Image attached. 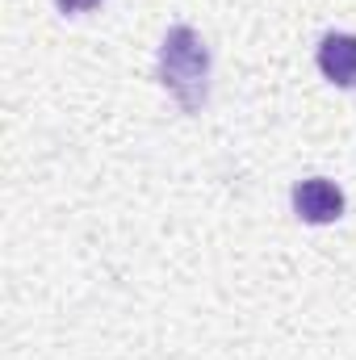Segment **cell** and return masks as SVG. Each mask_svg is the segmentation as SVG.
<instances>
[{"label":"cell","instance_id":"4","mask_svg":"<svg viewBox=\"0 0 356 360\" xmlns=\"http://www.w3.org/2000/svg\"><path fill=\"white\" fill-rule=\"evenodd\" d=\"M59 4V13H92L101 0H55Z\"/></svg>","mask_w":356,"mask_h":360},{"label":"cell","instance_id":"2","mask_svg":"<svg viewBox=\"0 0 356 360\" xmlns=\"http://www.w3.org/2000/svg\"><path fill=\"white\" fill-rule=\"evenodd\" d=\"M293 214H298L302 222H310V226L336 222V218L344 214V193H340V184H331V180H323V176L298 180V184H293Z\"/></svg>","mask_w":356,"mask_h":360},{"label":"cell","instance_id":"1","mask_svg":"<svg viewBox=\"0 0 356 360\" xmlns=\"http://www.w3.org/2000/svg\"><path fill=\"white\" fill-rule=\"evenodd\" d=\"M160 84L184 113H201L210 96V51L193 25H172L160 42Z\"/></svg>","mask_w":356,"mask_h":360},{"label":"cell","instance_id":"3","mask_svg":"<svg viewBox=\"0 0 356 360\" xmlns=\"http://www.w3.org/2000/svg\"><path fill=\"white\" fill-rule=\"evenodd\" d=\"M319 72L331 84L352 89L356 84V34H327L319 42Z\"/></svg>","mask_w":356,"mask_h":360}]
</instances>
